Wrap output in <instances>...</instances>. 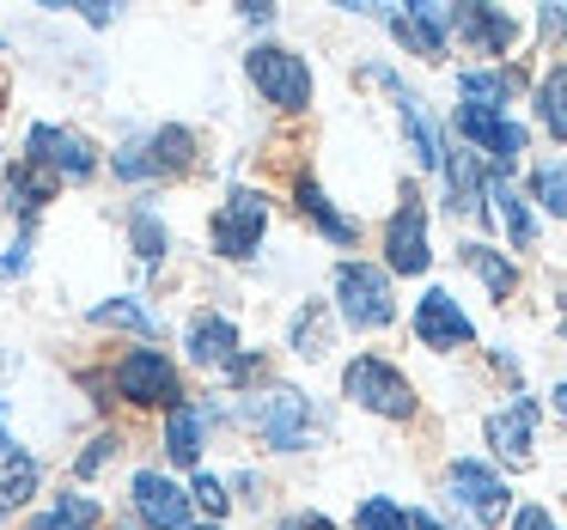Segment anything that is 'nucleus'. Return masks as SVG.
<instances>
[{
  "mask_svg": "<svg viewBox=\"0 0 567 530\" xmlns=\"http://www.w3.org/2000/svg\"><path fill=\"white\" fill-rule=\"evenodd\" d=\"M415 335L427 347H464L476 330H470V318L452 305V293H440V287H433V293L415 305Z\"/></svg>",
  "mask_w": 567,
  "mask_h": 530,
  "instance_id": "obj_10",
  "label": "nucleus"
},
{
  "mask_svg": "<svg viewBox=\"0 0 567 530\" xmlns=\"http://www.w3.org/2000/svg\"><path fill=\"white\" fill-rule=\"evenodd\" d=\"M0 451H13V439H7V427H0Z\"/></svg>",
  "mask_w": 567,
  "mask_h": 530,
  "instance_id": "obj_39",
  "label": "nucleus"
},
{
  "mask_svg": "<svg viewBox=\"0 0 567 530\" xmlns=\"http://www.w3.org/2000/svg\"><path fill=\"white\" fill-rule=\"evenodd\" d=\"M452 31L470 38L482 55H501L506 43H513V19L494 13V7H452Z\"/></svg>",
  "mask_w": 567,
  "mask_h": 530,
  "instance_id": "obj_15",
  "label": "nucleus"
},
{
  "mask_svg": "<svg viewBox=\"0 0 567 530\" xmlns=\"http://www.w3.org/2000/svg\"><path fill=\"white\" fill-rule=\"evenodd\" d=\"M530 433H537V403H530V396H518L513 408L488 415V445L501 451V464H513V469L530 464Z\"/></svg>",
  "mask_w": 567,
  "mask_h": 530,
  "instance_id": "obj_8",
  "label": "nucleus"
},
{
  "mask_svg": "<svg viewBox=\"0 0 567 530\" xmlns=\"http://www.w3.org/2000/svg\"><path fill=\"white\" fill-rule=\"evenodd\" d=\"M494 208H501V220H506V238H513L518 250H530V238H537V220L525 214V201H518V189L506 184V177H494Z\"/></svg>",
  "mask_w": 567,
  "mask_h": 530,
  "instance_id": "obj_18",
  "label": "nucleus"
},
{
  "mask_svg": "<svg viewBox=\"0 0 567 530\" xmlns=\"http://www.w3.org/2000/svg\"><path fill=\"white\" fill-rule=\"evenodd\" d=\"M92 323H104V330H141V335H153V311L135 305V299H111V305H99V311H92Z\"/></svg>",
  "mask_w": 567,
  "mask_h": 530,
  "instance_id": "obj_24",
  "label": "nucleus"
},
{
  "mask_svg": "<svg viewBox=\"0 0 567 530\" xmlns=\"http://www.w3.org/2000/svg\"><path fill=\"white\" fill-rule=\"evenodd\" d=\"M189 360H196V366H233L238 360V330L226 318H202L196 330H189Z\"/></svg>",
  "mask_w": 567,
  "mask_h": 530,
  "instance_id": "obj_16",
  "label": "nucleus"
},
{
  "mask_svg": "<svg viewBox=\"0 0 567 530\" xmlns=\"http://www.w3.org/2000/svg\"><path fill=\"white\" fill-rule=\"evenodd\" d=\"M165 439H172V457H177V464H196V457H202V415L177 403L172 420H165Z\"/></svg>",
  "mask_w": 567,
  "mask_h": 530,
  "instance_id": "obj_20",
  "label": "nucleus"
},
{
  "mask_svg": "<svg viewBox=\"0 0 567 530\" xmlns=\"http://www.w3.org/2000/svg\"><path fill=\"white\" fill-rule=\"evenodd\" d=\"M250 80H257V92L269 104H281V111H306L311 104V74L306 62H299L293 50H275V43H257V50L245 55Z\"/></svg>",
  "mask_w": 567,
  "mask_h": 530,
  "instance_id": "obj_2",
  "label": "nucleus"
},
{
  "mask_svg": "<svg viewBox=\"0 0 567 530\" xmlns=\"http://www.w3.org/2000/svg\"><path fill=\"white\" fill-rule=\"evenodd\" d=\"M391 31L409 43V50L440 55L445 38H452V7H433V0H421V7H403V13H391Z\"/></svg>",
  "mask_w": 567,
  "mask_h": 530,
  "instance_id": "obj_12",
  "label": "nucleus"
},
{
  "mask_svg": "<svg viewBox=\"0 0 567 530\" xmlns=\"http://www.w3.org/2000/svg\"><path fill=\"white\" fill-rule=\"evenodd\" d=\"M31 530H99V506H92L86 493H62Z\"/></svg>",
  "mask_w": 567,
  "mask_h": 530,
  "instance_id": "obj_19",
  "label": "nucleus"
},
{
  "mask_svg": "<svg viewBox=\"0 0 567 530\" xmlns=\"http://www.w3.org/2000/svg\"><path fill=\"white\" fill-rule=\"evenodd\" d=\"M457 86H464V111L501 116V104H506V92H513V80H506V74H464Z\"/></svg>",
  "mask_w": 567,
  "mask_h": 530,
  "instance_id": "obj_21",
  "label": "nucleus"
},
{
  "mask_svg": "<svg viewBox=\"0 0 567 530\" xmlns=\"http://www.w3.org/2000/svg\"><path fill=\"white\" fill-rule=\"evenodd\" d=\"M104 457H111V439H99L92 451H80V476H92V469H104Z\"/></svg>",
  "mask_w": 567,
  "mask_h": 530,
  "instance_id": "obj_36",
  "label": "nucleus"
},
{
  "mask_svg": "<svg viewBox=\"0 0 567 530\" xmlns=\"http://www.w3.org/2000/svg\"><path fill=\"white\" fill-rule=\"evenodd\" d=\"M384 250H391V269L396 274H421V269H427V220H421V201L415 196H403V214L391 220Z\"/></svg>",
  "mask_w": 567,
  "mask_h": 530,
  "instance_id": "obj_11",
  "label": "nucleus"
},
{
  "mask_svg": "<svg viewBox=\"0 0 567 530\" xmlns=\"http://www.w3.org/2000/svg\"><path fill=\"white\" fill-rule=\"evenodd\" d=\"M543 123H549V135L555 141H567V67H555L549 80H543Z\"/></svg>",
  "mask_w": 567,
  "mask_h": 530,
  "instance_id": "obj_25",
  "label": "nucleus"
},
{
  "mask_svg": "<svg viewBox=\"0 0 567 530\" xmlns=\"http://www.w3.org/2000/svg\"><path fill=\"white\" fill-rule=\"evenodd\" d=\"M457 135L476 141L482 153H494V159H513V153H525V128L506 123V116H488V111H457Z\"/></svg>",
  "mask_w": 567,
  "mask_h": 530,
  "instance_id": "obj_14",
  "label": "nucleus"
},
{
  "mask_svg": "<svg viewBox=\"0 0 567 530\" xmlns=\"http://www.w3.org/2000/svg\"><path fill=\"white\" fill-rule=\"evenodd\" d=\"M116 172H123V177H147V172H159V165L147 159V147H123V159H116Z\"/></svg>",
  "mask_w": 567,
  "mask_h": 530,
  "instance_id": "obj_33",
  "label": "nucleus"
},
{
  "mask_svg": "<svg viewBox=\"0 0 567 530\" xmlns=\"http://www.w3.org/2000/svg\"><path fill=\"white\" fill-rule=\"evenodd\" d=\"M135 512L147 518L153 530H184L189 518V493L165 476H135Z\"/></svg>",
  "mask_w": 567,
  "mask_h": 530,
  "instance_id": "obj_13",
  "label": "nucleus"
},
{
  "mask_svg": "<svg viewBox=\"0 0 567 530\" xmlns=\"http://www.w3.org/2000/svg\"><path fill=\"white\" fill-rule=\"evenodd\" d=\"M31 488H38V464L25 451H7V469H0V518L19 512L31 500Z\"/></svg>",
  "mask_w": 567,
  "mask_h": 530,
  "instance_id": "obj_17",
  "label": "nucleus"
},
{
  "mask_svg": "<svg viewBox=\"0 0 567 530\" xmlns=\"http://www.w3.org/2000/svg\"><path fill=\"white\" fill-rule=\"evenodd\" d=\"M513 530H555V524H549V512H543V506H525V512L513 518Z\"/></svg>",
  "mask_w": 567,
  "mask_h": 530,
  "instance_id": "obj_35",
  "label": "nucleus"
},
{
  "mask_svg": "<svg viewBox=\"0 0 567 530\" xmlns=\"http://www.w3.org/2000/svg\"><path fill=\"white\" fill-rule=\"evenodd\" d=\"M336 299H342V318L360 323V330H379V323L396 318L391 281H384L379 269H367V262H342V269H336Z\"/></svg>",
  "mask_w": 567,
  "mask_h": 530,
  "instance_id": "obj_5",
  "label": "nucleus"
},
{
  "mask_svg": "<svg viewBox=\"0 0 567 530\" xmlns=\"http://www.w3.org/2000/svg\"><path fill=\"white\" fill-rule=\"evenodd\" d=\"M262 226H269L262 196H257V189H238V196L214 214V250H220V257H257Z\"/></svg>",
  "mask_w": 567,
  "mask_h": 530,
  "instance_id": "obj_6",
  "label": "nucleus"
},
{
  "mask_svg": "<svg viewBox=\"0 0 567 530\" xmlns=\"http://www.w3.org/2000/svg\"><path fill=\"white\" fill-rule=\"evenodd\" d=\"M354 524L360 530H409V518H403V506H391V500H367Z\"/></svg>",
  "mask_w": 567,
  "mask_h": 530,
  "instance_id": "obj_28",
  "label": "nucleus"
},
{
  "mask_svg": "<svg viewBox=\"0 0 567 530\" xmlns=\"http://www.w3.org/2000/svg\"><path fill=\"white\" fill-rule=\"evenodd\" d=\"M537 196H543V208H549V214H567V172H561V165H543V172H537Z\"/></svg>",
  "mask_w": 567,
  "mask_h": 530,
  "instance_id": "obj_29",
  "label": "nucleus"
},
{
  "mask_svg": "<svg viewBox=\"0 0 567 530\" xmlns=\"http://www.w3.org/2000/svg\"><path fill=\"white\" fill-rule=\"evenodd\" d=\"M452 208L457 214H476L482 208V189H476V165H470V153H452Z\"/></svg>",
  "mask_w": 567,
  "mask_h": 530,
  "instance_id": "obj_27",
  "label": "nucleus"
},
{
  "mask_svg": "<svg viewBox=\"0 0 567 530\" xmlns=\"http://www.w3.org/2000/svg\"><path fill=\"white\" fill-rule=\"evenodd\" d=\"M342 384H348V396H354L360 408H372V415H391V420L415 415V391H409V378L396 366H384V360H354Z\"/></svg>",
  "mask_w": 567,
  "mask_h": 530,
  "instance_id": "obj_3",
  "label": "nucleus"
},
{
  "mask_svg": "<svg viewBox=\"0 0 567 530\" xmlns=\"http://www.w3.org/2000/svg\"><path fill=\"white\" fill-rule=\"evenodd\" d=\"M396 98H403V123H409V135H415V159H421V165H440V135L421 123V104L409 98L403 86H396Z\"/></svg>",
  "mask_w": 567,
  "mask_h": 530,
  "instance_id": "obj_26",
  "label": "nucleus"
},
{
  "mask_svg": "<svg viewBox=\"0 0 567 530\" xmlns=\"http://www.w3.org/2000/svg\"><path fill=\"white\" fill-rule=\"evenodd\" d=\"M293 347H299V354H311V360L323 354V305H311L306 318L293 323Z\"/></svg>",
  "mask_w": 567,
  "mask_h": 530,
  "instance_id": "obj_30",
  "label": "nucleus"
},
{
  "mask_svg": "<svg viewBox=\"0 0 567 530\" xmlns=\"http://www.w3.org/2000/svg\"><path fill=\"white\" fill-rule=\"evenodd\" d=\"M31 165H55L62 177L86 184L99 159H92V147L80 135H68V128H31Z\"/></svg>",
  "mask_w": 567,
  "mask_h": 530,
  "instance_id": "obj_9",
  "label": "nucleus"
},
{
  "mask_svg": "<svg viewBox=\"0 0 567 530\" xmlns=\"http://www.w3.org/2000/svg\"><path fill=\"white\" fill-rule=\"evenodd\" d=\"M189 493H196V506H202V512H214V518H220L226 506H233V493H226V481H214V476H196V488H189Z\"/></svg>",
  "mask_w": 567,
  "mask_h": 530,
  "instance_id": "obj_31",
  "label": "nucleus"
},
{
  "mask_svg": "<svg viewBox=\"0 0 567 530\" xmlns=\"http://www.w3.org/2000/svg\"><path fill=\"white\" fill-rule=\"evenodd\" d=\"M409 530H445V524H433V518L421 512V518H409Z\"/></svg>",
  "mask_w": 567,
  "mask_h": 530,
  "instance_id": "obj_37",
  "label": "nucleus"
},
{
  "mask_svg": "<svg viewBox=\"0 0 567 530\" xmlns=\"http://www.w3.org/2000/svg\"><path fill=\"white\" fill-rule=\"evenodd\" d=\"M153 147H159V159H153V165H172V172H177V165H189V135H184V128H165Z\"/></svg>",
  "mask_w": 567,
  "mask_h": 530,
  "instance_id": "obj_32",
  "label": "nucleus"
},
{
  "mask_svg": "<svg viewBox=\"0 0 567 530\" xmlns=\"http://www.w3.org/2000/svg\"><path fill=\"white\" fill-rule=\"evenodd\" d=\"M464 262H470V269L482 274V287H488L494 299H506V293H513V287H518L513 262H501V257H494V250H482V245H470V250H464Z\"/></svg>",
  "mask_w": 567,
  "mask_h": 530,
  "instance_id": "obj_23",
  "label": "nucleus"
},
{
  "mask_svg": "<svg viewBox=\"0 0 567 530\" xmlns=\"http://www.w3.org/2000/svg\"><path fill=\"white\" fill-rule=\"evenodd\" d=\"M159 245H165V238H159V226H153V220H135V250H141V257H159Z\"/></svg>",
  "mask_w": 567,
  "mask_h": 530,
  "instance_id": "obj_34",
  "label": "nucleus"
},
{
  "mask_svg": "<svg viewBox=\"0 0 567 530\" xmlns=\"http://www.w3.org/2000/svg\"><path fill=\"white\" fill-rule=\"evenodd\" d=\"M445 500L457 506V518H464L470 530L501 524V512H506L501 476H494V469H482V464H452V476H445Z\"/></svg>",
  "mask_w": 567,
  "mask_h": 530,
  "instance_id": "obj_4",
  "label": "nucleus"
},
{
  "mask_svg": "<svg viewBox=\"0 0 567 530\" xmlns=\"http://www.w3.org/2000/svg\"><path fill=\"white\" fill-rule=\"evenodd\" d=\"M208 530H214V524H208Z\"/></svg>",
  "mask_w": 567,
  "mask_h": 530,
  "instance_id": "obj_40",
  "label": "nucleus"
},
{
  "mask_svg": "<svg viewBox=\"0 0 567 530\" xmlns=\"http://www.w3.org/2000/svg\"><path fill=\"white\" fill-rule=\"evenodd\" d=\"M555 408H561V415H567V384H561V391H555Z\"/></svg>",
  "mask_w": 567,
  "mask_h": 530,
  "instance_id": "obj_38",
  "label": "nucleus"
},
{
  "mask_svg": "<svg viewBox=\"0 0 567 530\" xmlns=\"http://www.w3.org/2000/svg\"><path fill=\"white\" fill-rule=\"evenodd\" d=\"M250 427H257L262 445H275V451H306V445L323 439L318 408H311V396H299V391L257 396V403H250Z\"/></svg>",
  "mask_w": 567,
  "mask_h": 530,
  "instance_id": "obj_1",
  "label": "nucleus"
},
{
  "mask_svg": "<svg viewBox=\"0 0 567 530\" xmlns=\"http://www.w3.org/2000/svg\"><path fill=\"white\" fill-rule=\"evenodd\" d=\"M116 391L141 408H159L177 396V366L165 354H153V347H135V354H123V366H116Z\"/></svg>",
  "mask_w": 567,
  "mask_h": 530,
  "instance_id": "obj_7",
  "label": "nucleus"
},
{
  "mask_svg": "<svg viewBox=\"0 0 567 530\" xmlns=\"http://www.w3.org/2000/svg\"><path fill=\"white\" fill-rule=\"evenodd\" d=\"M299 208H306L311 220L323 226V238H342V245H354V220H342V214H336L330 201H323V189L311 184V177H306V184H299Z\"/></svg>",
  "mask_w": 567,
  "mask_h": 530,
  "instance_id": "obj_22",
  "label": "nucleus"
}]
</instances>
